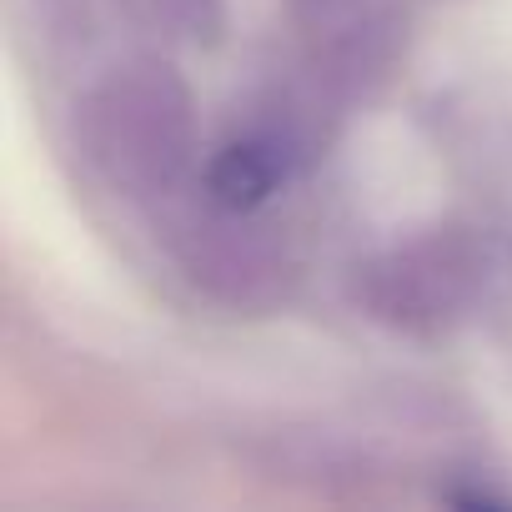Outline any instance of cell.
Instances as JSON below:
<instances>
[{
  "label": "cell",
  "mask_w": 512,
  "mask_h": 512,
  "mask_svg": "<svg viewBox=\"0 0 512 512\" xmlns=\"http://www.w3.org/2000/svg\"><path fill=\"white\" fill-rule=\"evenodd\" d=\"M86 151L116 186H171L191 161L186 91L156 66L106 81L86 106Z\"/></svg>",
  "instance_id": "6da1fadb"
},
{
  "label": "cell",
  "mask_w": 512,
  "mask_h": 512,
  "mask_svg": "<svg viewBox=\"0 0 512 512\" xmlns=\"http://www.w3.org/2000/svg\"><path fill=\"white\" fill-rule=\"evenodd\" d=\"M472 287V256L457 241H422L372 267L367 302L392 322H437Z\"/></svg>",
  "instance_id": "7a4b0ae2"
},
{
  "label": "cell",
  "mask_w": 512,
  "mask_h": 512,
  "mask_svg": "<svg viewBox=\"0 0 512 512\" xmlns=\"http://www.w3.org/2000/svg\"><path fill=\"white\" fill-rule=\"evenodd\" d=\"M277 176H282L277 141H236L211 161V201L226 211H251L272 196Z\"/></svg>",
  "instance_id": "3957f363"
},
{
  "label": "cell",
  "mask_w": 512,
  "mask_h": 512,
  "mask_svg": "<svg viewBox=\"0 0 512 512\" xmlns=\"http://www.w3.org/2000/svg\"><path fill=\"white\" fill-rule=\"evenodd\" d=\"M292 6H297L302 26H312V31H332V26H342V21L357 16L362 0H292Z\"/></svg>",
  "instance_id": "277c9868"
},
{
  "label": "cell",
  "mask_w": 512,
  "mask_h": 512,
  "mask_svg": "<svg viewBox=\"0 0 512 512\" xmlns=\"http://www.w3.org/2000/svg\"><path fill=\"white\" fill-rule=\"evenodd\" d=\"M151 11L176 21V26H191V31L206 26V0H151Z\"/></svg>",
  "instance_id": "5b68a950"
}]
</instances>
